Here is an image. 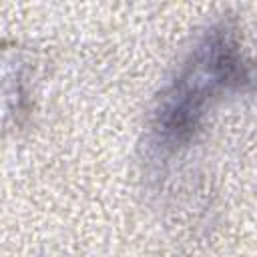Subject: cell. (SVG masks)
<instances>
[{
	"label": "cell",
	"instance_id": "cell-1",
	"mask_svg": "<svg viewBox=\"0 0 257 257\" xmlns=\"http://www.w3.org/2000/svg\"><path fill=\"white\" fill-rule=\"evenodd\" d=\"M245 76L237 44L225 30H213L185 62L181 74L159 100L155 133L167 145L187 141L207 106Z\"/></svg>",
	"mask_w": 257,
	"mask_h": 257
}]
</instances>
